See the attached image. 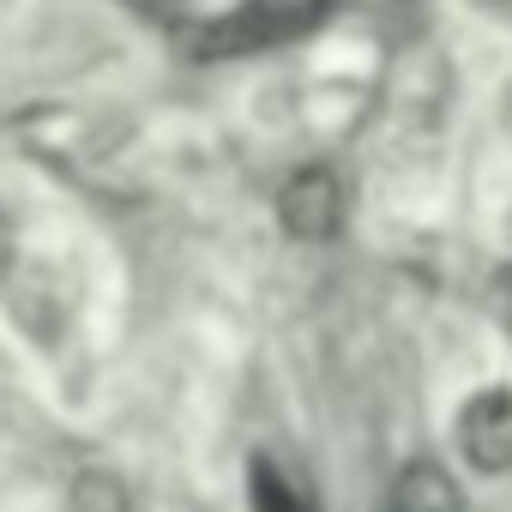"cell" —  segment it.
<instances>
[{"mask_svg": "<svg viewBox=\"0 0 512 512\" xmlns=\"http://www.w3.org/2000/svg\"><path fill=\"white\" fill-rule=\"evenodd\" d=\"M332 0H241L229 19H211L199 31H187V49L199 61H229V55H253L266 43H290L308 37L326 19Z\"/></svg>", "mask_w": 512, "mask_h": 512, "instance_id": "1", "label": "cell"}, {"mask_svg": "<svg viewBox=\"0 0 512 512\" xmlns=\"http://www.w3.org/2000/svg\"><path fill=\"white\" fill-rule=\"evenodd\" d=\"M500 127H506V139H512V85L500 91Z\"/></svg>", "mask_w": 512, "mask_h": 512, "instance_id": "9", "label": "cell"}, {"mask_svg": "<svg viewBox=\"0 0 512 512\" xmlns=\"http://www.w3.org/2000/svg\"><path fill=\"white\" fill-rule=\"evenodd\" d=\"M386 512H464V494L434 458H410L386 488Z\"/></svg>", "mask_w": 512, "mask_h": 512, "instance_id": "5", "label": "cell"}, {"mask_svg": "<svg viewBox=\"0 0 512 512\" xmlns=\"http://www.w3.org/2000/svg\"><path fill=\"white\" fill-rule=\"evenodd\" d=\"M121 7H133V13H151V19H175L187 0H121Z\"/></svg>", "mask_w": 512, "mask_h": 512, "instance_id": "8", "label": "cell"}, {"mask_svg": "<svg viewBox=\"0 0 512 512\" xmlns=\"http://www.w3.org/2000/svg\"><path fill=\"white\" fill-rule=\"evenodd\" d=\"M344 217H350V187H344V175L326 169V163H308V169H296V175L278 187V223H284L290 241L320 247V241H332V235L344 229Z\"/></svg>", "mask_w": 512, "mask_h": 512, "instance_id": "2", "label": "cell"}, {"mask_svg": "<svg viewBox=\"0 0 512 512\" xmlns=\"http://www.w3.org/2000/svg\"><path fill=\"white\" fill-rule=\"evenodd\" d=\"M446 97H452V67L440 49H404V61L392 67V109L410 115V127H440L446 115Z\"/></svg>", "mask_w": 512, "mask_h": 512, "instance_id": "4", "label": "cell"}, {"mask_svg": "<svg viewBox=\"0 0 512 512\" xmlns=\"http://www.w3.org/2000/svg\"><path fill=\"white\" fill-rule=\"evenodd\" d=\"M73 512H133V494L115 470H79L73 476Z\"/></svg>", "mask_w": 512, "mask_h": 512, "instance_id": "7", "label": "cell"}, {"mask_svg": "<svg viewBox=\"0 0 512 512\" xmlns=\"http://www.w3.org/2000/svg\"><path fill=\"white\" fill-rule=\"evenodd\" d=\"M247 500H253V512H320L314 494L284 464H272V458H253L247 464Z\"/></svg>", "mask_w": 512, "mask_h": 512, "instance_id": "6", "label": "cell"}, {"mask_svg": "<svg viewBox=\"0 0 512 512\" xmlns=\"http://www.w3.org/2000/svg\"><path fill=\"white\" fill-rule=\"evenodd\" d=\"M458 452L482 476L512 470V386H488L458 410Z\"/></svg>", "mask_w": 512, "mask_h": 512, "instance_id": "3", "label": "cell"}]
</instances>
